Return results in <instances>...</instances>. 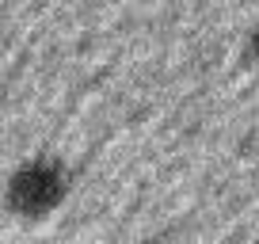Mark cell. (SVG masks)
<instances>
[{
  "label": "cell",
  "instance_id": "1",
  "mask_svg": "<svg viewBox=\"0 0 259 244\" xmlns=\"http://www.w3.org/2000/svg\"><path fill=\"white\" fill-rule=\"evenodd\" d=\"M73 176L65 168V160L57 156H31L23 160L4 183V206L12 218L19 221H42L69 198Z\"/></svg>",
  "mask_w": 259,
  "mask_h": 244
},
{
  "label": "cell",
  "instance_id": "2",
  "mask_svg": "<svg viewBox=\"0 0 259 244\" xmlns=\"http://www.w3.org/2000/svg\"><path fill=\"white\" fill-rule=\"evenodd\" d=\"M248 57H251V65L259 69V23H255V31L248 34Z\"/></svg>",
  "mask_w": 259,
  "mask_h": 244
}]
</instances>
